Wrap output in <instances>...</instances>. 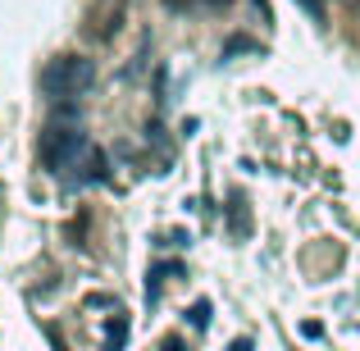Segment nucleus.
Segmentation results:
<instances>
[{"label": "nucleus", "instance_id": "7ed1b4c3", "mask_svg": "<svg viewBox=\"0 0 360 351\" xmlns=\"http://www.w3.org/2000/svg\"><path fill=\"white\" fill-rule=\"evenodd\" d=\"M169 274H178V264H160V269H150V279H146V301H150V306H155V297H160V283H165Z\"/></svg>", "mask_w": 360, "mask_h": 351}, {"label": "nucleus", "instance_id": "f03ea898", "mask_svg": "<svg viewBox=\"0 0 360 351\" xmlns=\"http://www.w3.org/2000/svg\"><path fill=\"white\" fill-rule=\"evenodd\" d=\"M91 82H96V64L82 60V55H55V60L41 69V91H46V101H55V106H69V101L82 96Z\"/></svg>", "mask_w": 360, "mask_h": 351}, {"label": "nucleus", "instance_id": "20e7f679", "mask_svg": "<svg viewBox=\"0 0 360 351\" xmlns=\"http://www.w3.org/2000/svg\"><path fill=\"white\" fill-rule=\"evenodd\" d=\"M233 0H169V9H229Z\"/></svg>", "mask_w": 360, "mask_h": 351}, {"label": "nucleus", "instance_id": "39448f33", "mask_svg": "<svg viewBox=\"0 0 360 351\" xmlns=\"http://www.w3.org/2000/svg\"><path fill=\"white\" fill-rule=\"evenodd\" d=\"M192 324H196V328L210 324V301H196V306H192Z\"/></svg>", "mask_w": 360, "mask_h": 351}, {"label": "nucleus", "instance_id": "6e6552de", "mask_svg": "<svg viewBox=\"0 0 360 351\" xmlns=\"http://www.w3.org/2000/svg\"><path fill=\"white\" fill-rule=\"evenodd\" d=\"M165 351H183V343H165Z\"/></svg>", "mask_w": 360, "mask_h": 351}, {"label": "nucleus", "instance_id": "f257e3e1", "mask_svg": "<svg viewBox=\"0 0 360 351\" xmlns=\"http://www.w3.org/2000/svg\"><path fill=\"white\" fill-rule=\"evenodd\" d=\"M82 151H91L87 132H82V119L73 115V110H60V115L41 128V165L51 169V174H69Z\"/></svg>", "mask_w": 360, "mask_h": 351}, {"label": "nucleus", "instance_id": "423d86ee", "mask_svg": "<svg viewBox=\"0 0 360 351\" xmlns=\"http://www.w3.org/2000/svg\"><path fill=\"white\" fill-rule=\"evenodd\" d=\"M301 9H306L310 18H315V23H324V0H297Z\"/></svg>", "mask_w": 360, "mask_h": 351}, {"label": "nucleus", "instance_id": "0eeeda50", "mask_svg": "<svg viewBox=\"0 0 360 351\" xmlns=\"http://www.w3.org/2000/svg\"><path fill=\"white\" fill-rule=\"evenodd\" d=\"M229 351H251V338H238V343H233Z\"/></svg>", "mask_w": 360, "mask_h": 351}]
</instances>
